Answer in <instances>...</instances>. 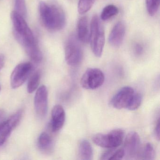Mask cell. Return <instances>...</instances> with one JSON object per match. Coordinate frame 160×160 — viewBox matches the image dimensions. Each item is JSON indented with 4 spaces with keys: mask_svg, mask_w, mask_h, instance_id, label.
Instances as JSON below:
<instances>
[{
    "mask_svg": "<svg viewBox=\"0 0 160 160\" xmlns=\"http://www.w3.org/2000/svg\"><path fill=\"white\" fill-rule=\"evenodd\" d=\"M39 12L43 24L49 30H61L65 26V13L58 5L41 2L39 4Z\"/></svg>",
    "mask_w": 160,
    "mask_h": 160,
    "instance_id": "6da1fadb",
    "label": "cell"
},
{
    "mask_svg": "<svg viewBox=\"0 0 160 160\" xmlns=\"http://www.w3.org/2000/svg\"><path fill=\"white\" fill-rule=\"evenodd\" d=\"M105 33L103 27L97 16H94L91 22L89 41L94 55L101 58L104 46Z\"/></svg>",
    "mask_w": 160,
    "mask_h": 160,
    "instance_id": "7a4b0ae2",
    "label": "cell"
},
{
    "mask_svg": "<svg viewBox=\"0 0 160 160\" xmlns=\"http://www.w3.org/2000/svg\"><path fill=\"white\" fill-rule=\"evenodd\" d=\"M124 132L120 129L112 130L107 134L99 133L92 137L93 142L97 146L106 148L113 149L121 145Z\"/></svg>",
    "mask_w": 160,
    "mask_h": 160,
    "instance_id": "3957f363",
    "label": "cell"
},
{
    "mask_svg": "<svg viewBox=\"0 0 160 160\" xmlns=\"http://www.w3.org/2000/svg\"><path fill=\"white\" fill-rule=\"evenodd\" d=\"M83 51L77 38L71 35L65 48V61L68 65L76 66L80 64L83 58Z\"/></svg>",
    "mask_w": 160,
    "mask_h": 160,
    "instance_id": "277c9868",
    "label": "cell"
},
{
    "mask_svg": "<svg viewBox=\"0 0 160 160\" xmlns=\"http://www.w3.org/2000/svg\"><path fill=\"white\" fill-rule=\"evenodd\" d=\"M11 16L13 25L14 34L17 40L35 41L33 33L24 17L15 11L12 12Z\"/></svg>",
    "mask_w": 160,
    "mask_h": 160,
    "instance_id": "5b68a950",
    "label": "cell"
},
{
    "mask_svg": "<svg viewBox=\"0 0 160 160\" xmlns=\"http://www.w3.org/2000/svg\"><path fill=\"white\" fill-rule=\"evenodd\" d=\"M104 80V74L101 70L88 68L81 77L80 85L86 89L94 90L101 87Z\"/></svg>",
    "mask_w": 160,
    "mask_h": 160,
    "instance_id": "8992f818",
    "label": "cell"
},
{
    "mask_svg": "<svg viewBox=\"0 0 160 160\" xmlns=\"http://www.w3.org/2000/svg\"><path fill=\"white\" fill-rule=\"evenodd\" d=\"M32 65L30 62H23L18 64L14 69L11 77V85L15 89L22 86L30 74Z\"/></svg>",
    "mask_w": 160,
    "mask_h": 160,
    "instance_id": "52a82bcc",
    "label": "cell"
},
{
    "mask_svg": "<svg viewBox=\"0 0 160 160\" xmlns=\"http://www.w3.org/2000/svg\"><path fill=\"white\" fill-rule=\"evenodd\" d=\"M135 93V91L131 87H123L112 97L110 104L117 109H127Z\"/></svg>",
    "mask_w": 160,
    "mask_h": 160,
    "instance_id": "ba28073f",
    "label": "cell"
},
{
    "mask_svg": "<svg viewBox=\"0 0 160 160\" xmlns=\"http://www.w3.org/2000/svg\"><path fill=\"white\" fill-rule=\"evenodd\" d=\"M125 155L130 159H138L140 150V138L136 132H132L128 134L124 143Z\"/></svg>",
    "mask_w": 160,
    "mask_h": 160,
    "instance_id": "9c48e42d",
    "label": "cell"
},
{
    "mask_svg": "<svg viewBox=\"0 0 160 160\" xmlns=\"http://www.w3.org/2000/svg\"><path fill=\"white\" fill-rule=\"evenodd\" d=\"M34 107L37 115L44 117L48 109V91L46 87L42 86L38 89L34 97Z\"/></svg>",
    "mask_w": 160,
    "mask_h": 160,
    "instance_id": "30bf717a",
    "label": "cell"
},
{
    "mask_svg": "<svg viewBox=\"0 0 160 160\" xmlns=\"http://www.w3.org/2000/svg\"><path fill=\"white\" fill-rule=\"evenodd\" d=\"M18 42L23 47L26 53L32 61L36 63L42 61V54L36 41L20 40Z\"/></svg>",
    "mask_w": 160,
    "mask_h": 160,
    "instance_id": "8fae6325",
    "label": "cell"
},
{
    "mask_svg": "<svg viewBox=\"0 0 160 160\" xmlns=\"http://www.w3.org/2000/svg\"><path fill=\"white\" fill-rule=\"evenodd\" d=\"M65 121V113L60 105L55 106L51 112V128L53 132H57L63 127Z\"/></svg>",
    "mask_w": 160,
    "mask_h": 160,
    "instance_id": "7c38bea8",
    "label": "cell"
},
{
    "mask_svg": "<svg viewBox=\"0 0 160 160\" xmlns=\"http://www.w3.org/2000/svg\"><path fill=\"white\" fill-rule=\"evenodd\" d=\"M125 33V27L122 21L114 26L109 34L108 42L114 47H118L122 43Z\"/></svg>",
    "mask_w": 160,
    "mask_h": 160,
    "instance_id": "4fadbf2b",
    "label": "cell"
},
{
    "mask_svg": "<svg viewBox=\"0 0 160 160\" xmlns=\"http://www.w3.org/2000/svg\"><path fill=\"white\" fill-rule=\"evenodd\" d=\"M77 35L78 40L82 42L87 43L89 41L90 31L87 17H82L78 20L77 25Z\"/></svg>",
    "mask_w": 160,
    "mask_h": 160,
    "instance_id": "5bb4252c",
    "label": "cell"
},
{
    "mask_svg": "<svg viewBox=\"0 0 160 160\" xmlns=\"http://www.w3.org/2000/svg\"><path fill=\"white\" fill-rule=\"evenodd\" d=\"M78 156L81 160H91L93 157V150L90 143L86 139L81 140L78 146Z\"/></svg>",
    "mask_w": 160,
    "mask_h": 160,
    "instance_id": "9a60e30c",
    "label": "cell"
},
{
    "mask_svg": "<svg viewBox=\"0 0 160 160\" xmlns=\"http://www.w3.org/2000/svg\"><path fill=\"white\" fill-rule=\"evenodd\" d=\"M38 145L39 148L43 151L49 152L53 147V141L47 133L43 132L39 136Z\"/></svg>",
    "mask_w": 160,
    "mask_h": 160,
    "instance_id": "2e32d148",
    "label": "cell"
},
{
    "mask_svg": "<svg viewBox=\"0 0 160 160\" xmlns=\"http://www.w3.org/2000/svg\"><path fill=\"white\" fill-rule=\"evenodd\" d=\"M155 150L151 143H148L140 150L138 159L143 160H153L155 158Z\"/></svg>",
    "mask_w": 160,
    "mask_h": 160,
    "instance_id": "e0dca14e",
    "label": "cell"
},
{
    "mask_svg": "<svg viewBox=\"0 0 160 160\" xmlns=\"http://www.w3.org/2000/svg\"><path fill=\"white\" fill-rule=\"evenodd\" d=\"M13 130L7 120L0 124V146L5 143Z\"/></svg>",
    "mask_w": 160,
    "mask_h": 160,
    "instance_id": "ac0fdd59",
    "label": "cell"
},
{
    "mask_svg": "<svg viewBox=\"0 0 160 160\" xmlns=\"http://www.w3.org/2000/svg\"><path fill=\"white\" fill-rule=\"evenodd\" d=\"M41 79V73L40 71L35 72L31 76L28 84V91L29 93H32L38 88Z\"/></svg>",
    "mask_w": 160,
    "mask_h": 160,
    "instance_id": "d6986e66",
    "label": "cell"
},
{
    "mask_svg": "<svg viewBox=\"0 0 160 160\" xmlns=\"http://www.w3.org/2000/svg\"><path fill=\"white\" fill-rule=\"evenodd\" d=\"M118 12V9L115 5L112 4L107 5L103 8L102 11L101 15V19L103 21H107L117 15Z\"/></svg>",
    "mask_w": 160,
    "mask_h": 160,
    "instance_id": "ffe728a7",
    "label": "cell"
},
{
    "mask_svg": "<svg viewBox=\"0 0 160 160\" xmlns=\"http://www.w3.org/2000/svg\"><path fill=\"white\" fill-rule=\"evenodd\" d=\"M95 0H79L78 4V12L83 15L88 12L93 5Z\"/></svg>",
    "mask_w": 160,
    "mask_h": 160,
    "instance_id": "44dd1931",
    "label": "cell"
},
{
    "mask_svg": "<svg viewBox=\"0 0 160 160\" xmlns=\"http://www.w3.org/2000/svg\"><path fill=\"white\" fill-rule=\"evenodd\" d=\"M160 0H146V7L150 15L153 16L158 12Z\"/></svg>",
    "mask_w": 160,
    "mask_h": 160,
    "instance_id": "7402d4cb",
    "label": "cell"
},
{
    "mask_svg": "<svg viewBox=\"0 0 160 160\" xmlns=\"http://www.w3.org/2000/svg\"><path fill=\"white\" fill-rule=\"evenodd\" d=\"M14 2L15 11L25 18L27 13L26 0H14Z\"/></svg>",
    "mask_w": 160,
    "mask_h": 160,
    "instance_id": "603a6c76",
    "label": "cell"
},
{
    "mask_svg": "<svg viewBox=\"0 0 160 160\" xmlns=\"http://www.w3.org/2000/svg\"><path fill=\"white\" fill-rule=\"evenodd\" d=\"M142 102V96L139 93L135 92L128 106L127 109L129 110H135L138 108Z\"/></svg>",
    "mask_w": 160,
    "mask_h": 160,
    "instance_id": "cb8c5ba5",
    "label": "cell"
},
{
    "mask_svg": "<svg viewBox=\"0 0 160 160\" xmlns=\"http://www.w3.org/2000/svg\"><path fill=\"white\" fill-rule=\"evenodd\" d=\"M22 110H19L7 119V121L11 124L13 129H15L20 122L22 118Z\"/></svg>",
    "mask_w": 160,
    "mask_h": 160,
    "instance_id": "d4e9b609",
    "label": "cell"
},
{
    "mask_svg": "<svg viewBox=\"0 0 160 160\" xmlns=\"http://www.w3.org/2000/svg\"><path fill=\"white\" fill-rule=\"evenodd\" d=\"M125 156V152L123 149H120L114 151L109 160H121Z\"/></svg>",
    "mask_w": 160,
    "mask_h": 160,
    "instance_id": "484cf974",
    "label": "cell"
},
{
    "mask_svg": "<svg viewBox=\"0 0 160 160\" xmlns=\"http://www.w3.org/2000/svg\"><path fill=\"white\" fill-rule=\"evenodd\" d=\"M114 152V151L113 150H110L105 152L102 154L100 159L101 160H109Z\"/></svg>",
    "mask_w": 160,
    "mask_h": 160,
    "instance_id": "4316f807",
    "label": "cell"
},
{
    "mask_svg": "<svg viewBox=\"0 0 160 160\" xmlns=\"http://www.w3.org/2000/svg\"><path fill=\"white\" fill-rule=\"evenodd\" d=\"M154 135L158 140L160 139V119L158 118L154 130Z\"/></svg>",
    "mask_w": 160,
    "mask_h": 160,
    "instance_id": "83f0119b",
    "label": "cell"
},
{
    "mask_svg": "<svg viewBox=\"0 0 160 160\" xmlns=\"http://www.w3.org/2000/svg\"><path fill=\"white\" fill-rule=\"evenodd\" d=\"M134 51L136 54L140 55L143 53V47L140 44L137 43L135 45Z\"/></svg>",
    "mask_w": 160,
    "mask_h": 160,
    "instance_id": "f1b7e54d",
    "label": "cell"
},
{
    "mask_svg": "<svg viewBox=\"0 0 160 160\" xmlns=\"http://www.w3.org/2000/svg\"><path fill=\"white\" fill-rule=\"evenodd\" d=\"M6 119V113L3 109L0 108V124L4 122Z\"/></svg>",
    "mask_w": 160,
    "mask_h": 160,
    "instance_id": "f546056e",
    "label": "cell"
},
{
    "mask_svg": "<svg viewBox=\"0 0 160 160\" xmlns=\"http://www.w3.org/2000/svg\"><path fill=\"white\" fill-rule=\"evenodd\" d=\"M4 63V57L2 55H0V70L3 67Z\"/></svg>",
    "mask_w": 160,
    "mask_h": 160,
    "instance_id": "4dcf8cb0",
    "label": "cell"
},
{
    "mask_svg": "<svg viewBox=\"0 0 160 160\" xmlns=\"http://www.w3.org/2000/svg\"><path fill=\"white\" fill-rule=\"evenodd\" d=\"M0 90H1V87H0Z\"/></svg>",
    "mask_w": 160,
    "mask_h": 160,
    "instance_id": "1f68e13d",
    "label": "cell"
}]
</instances>
